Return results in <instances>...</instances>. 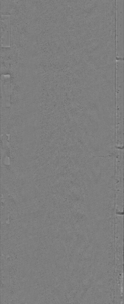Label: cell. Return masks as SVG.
Listing matches in <instances>:
<instances>
[{"mask_svg": "<svg viewBox=\"0 0 124 304\" xmlns=\"http://www.w3.org/2000/svg\"><path fill=\"white\" fill-rule=\"evenodd\" d=\"M2 106L3 107H10V75L9 74L1 76Z\"/></svg>", "mask_w": 124, "mask_h": 304, "instance_id": "6da1fadb", "label": "cell"}]
</instances>
